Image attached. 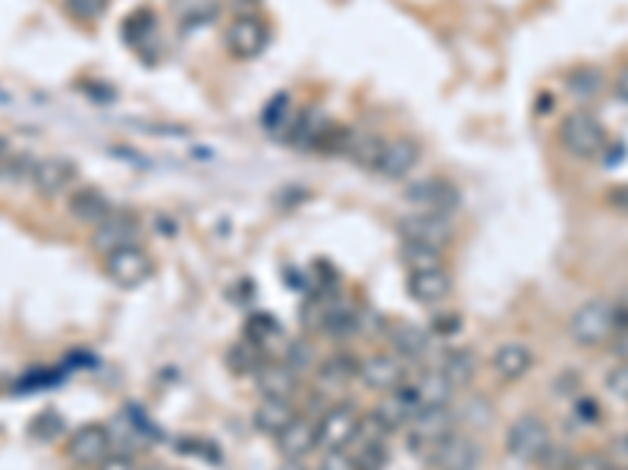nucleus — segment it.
Wrapping results in <instances>:
<instances>
[{"instance_id":"f257e3e1","label":"nucleus","mask_w":628,"mask_h":470,"mask_svg":"<svg viewBox=\"0 0 628 470\" xmlns=\"http://www.w3.org/2000/svg\"><path fill=\"white\" fill-rule=\"evenodd\" d=\"M616 329H619L616 304H610V301H603V298L585 301V304L572 314V321H568V336H572V342L581 345V349H600V345H606V342L616 336Z\"/></svg>"},{"instance_id":"f03ea898","label":"nucleus","mask_w":628,"mask_h":470,"mask_svg":"<svg viewBox=\"0 0 628 470\" xmlns=\"http://www.w3.org/2000/svg\"><path fill=\"white\" fill-rule=\"evenodd\" d=\"M560 145L566 147L572 157L581 160H598L610 145V132L591 110H572L560 122Z\"/></svg>"},{"instance_id":"7ed1b4c3","label":"nucleus","mask_w":628,"mask_h":470,"mask_svg":"<svg viewBox=\"0 0 628 470\" xmlns=\"http://www.w3.org/2000/svg\"><path fill=\"white\" fill-rule=\"evenodd\" d=\"M553 448V436H550V423L538 417V414H522L518 420H512L507 430V452L522 461V465H540L547 461Z\"/></svg>"},{"instance_id":"20e7f679","label":"nucleus","mask_w":628,"mask_h":470,"mask_svg":"<svg viewBox=\"0 0 628 470\" xmlns=\"http://www.w3.org/2000/svg\"><path fill=\"white\" fill-rule=\"evenodd\" d=\"M104 273L107 279L117 286V289H142L149 286L151 276H154V258L142 245H129V248H120V251H111L104 254Z\"/></svg>"},{"instance_id":"39448f33","label":"nucleus","mask_w":628,"mask_h":470,"mask_svg":"<svg viewBox=\"0 0 628 470\" xmlns=\"http://www.w3.org/2000/svg\"><path fill=\"white\" fill-rule=\"evenodd\" d=\"M223 44L230 51V57L236 60H255L268 51L270 44V29L268 23L255 13H242L236 16L227 31H223Z\"/></svg>"},{"instance_id":"423d86ee","label":"nucleus","mask_w":628,"mask_h":470,"mask_svg":"<svg viewBox=\"0 0 628 470\" xmlns=\"http://www.w3.org/2000/svg\"><path fill=\"white\" fill-rule=\"evenodd\" d=\"M427 458H431L434 470H478L484 461V448L472 433L449 430L447 436L434 445V452Z\"/></svg>"},{"instance_id":"0eeeda50","label":"nucleus","mask_w":628,"mask_h":470,"mask_svg":"<svg viewBox=\"0 0 628 470\" xmlns=\"http://www.w3.org/2000/svg\"><path fill=\"white\" fill-rule=\"evenodd\" d=\"M399 235H402V241H415V245H427V248L444 251L456 238V226H452V217L412 210L399 220Z\"/></svg>"},{"instance_id":"6e6552de","label":"nucleus","mask_w":628,"mask_h":470,"mask_svg":"<svg viewBox=\"0 0 628 470\" xmlns=\"http://www.w3.org/2000/svg\"><path fill=\"white\" fill-rule=\"evenodd\" d=\"M402 198L415 210L444 213V217H452L459 210V205H462V195H459V188L449 179H419V182L406 185Z\"/></svg>"},{"instance_id":"1a4fd4ad","label":"nucleus","mask_w":628,"mask_h":470,"mask_svg":"<svg viewBox=\"0 0 628 470\" xmlns=\"http://www.w3.org/2000/svg\"><path fill=\"white\" fill-rule=\"evenodd\" d=\"M114 452V436L104 423H86L69 433L66 440V458L79 468H98Z\"/></svg>"},{"instance_id":"9d476101","label":"nucleus","mask_w":628,"mask_h":470,"mask_svg":"<svg viewBox=\"0 0 628 470\" xmlns=\"http://www.w3.org/2000/svg\"><path fill=\"white\" fill-rule=\"evenodd\" d=\"M139 235H142V223L132 210H111L107 220H101L94 226L91 235V248L101 251V254H111V251H120L129 245H139Z\"/></svg>"},{"instance_id":"9b49d317","label":"nucleus","mask_w":628,"mask_h":470,"mask_svg":"<svg viewBox=\"0 0 628 470\" xmlns=\"http://www.w3.org/2000/svg\"><path fill=\"white\" fill-rule=\"evenodd\" d=\"M361 414L353 405H333L318 420V448L324 452H346L359 436Z\"/></svg>"},{"instance_id":"f8f14e48","label":"nucleus","mask_w":628,"mask_h":470,"mask_svg":"<svg viewBox=\"0 0 628 470\" xmlns=\"http://www.w3.org/2000/svg\"><path fill=\"white\" fill-rule=\"evenodd\" d=\"M79 179V167L69 157H41L31 167L29 185L41 198H57L63 192H73Z\"/></svg>"},{"instance_id":"ddd939ff","label":"nucleus","mask_w":628,"mask_h":470,"mask_svg":"<svg viewBox=\"0 0 628 470\" xmlns=\"http://www.w3.org/2000/svg\"><path fill=\"white\" fill-rule=\"evenodd\" d=\"M359 380L371 389V392H396L399 386L409 382V367L396 352H381L364 357L359 364Z\"/></svg>"},{"instance_id":"4468645a","label":"nucleus","mask_w":628,"mask_h":470,"mask_svg":"<svg viewBox=\"0 0 628 470\" xmlns=\"http://www.w3.org/2000/svg\"><path fill=\"white\" fill-rule=\"evenodd\" d=\"M449 430H456V417L449 412V405H444V408H421L415 414V420L409 423V445H412V452L431 455L434 445L444 440Z\"/></svg>"},{"instance_id":"2eb2a0df","label":"nucleus","mask_w":628,"mask_h":470,"mask_svg":"<svg viewBox=\"0 0 628 470\" xmlns=\"http://www.w3.org/2000/svg\"><path fill=\"white\" fill-rule=\"evenodd\" d=\"M421 160V145L409 135H396V139H387L384 142V151H381V160L374 167V173L384 179H406Z\"/></svg>"},{"instance_id":"dca6fc26","label":"nucleus","mask_w":628,"mask_h":470,"mask_svg":"<svg viewBox=\"0 0 628 470\" xmlns=\"http://www.w3.org/2000/svg\"><path fill=\"white\" fill-rule=\"evenodd\" d=\"M66 210H69V217H73L76 223H82V226H98L101 220L111 217L114 205H111V198H107L98 185H79V188L69 192Z\"/></svg>"},{"instance_id":"f3484780","label":"nucleus","mask_w":628,"mask_h":470,"mask_svg":"<svg viewBox=\"0 0 628 470\" xmlns=\"http://www.w3.org/2000/svg\"><path fill=\"white\" fill-rule=\"evenodd\" d=\"M449 295H452V276L447 273V266H431V270L409 273V298L424 304V308L444 304Z\"/></svg>"},{"instance_id":"a211bd4d","label":"nucleus","mask_w":628,"mask_h":470,"mask_svg":"<svg viewBox=\"0 0 628 470\" xmlns=\"http://www.w3.org/2000/svg\"><path fill=\"white\" fill-rule=\"evenodd\" d=\"M535 361L538 357L525 342H503L490 357V367L503 382H518L535 370Z\"/></svg>"},{"instance_id":"6ab92c4d","label":"nucleus","mask_w":628,"mask_h":470,"mask_svg":"<svg viewBox=\"0 0 628 470\" xmlns=\"http://www.w3.org/2000/svg\"><path fill=\"white\" fill-rule=\"evenodd\" d=\"M273 442H277V452L286 461H302L318 448V423L308 420V417H296Z\"/></svg>"},{"instance_id":"aec40b11","label":"nucleus","mask_w":628,"mask_h":470,"mask_svg":"<svg viewBox=\"0 0 628 470\" xmlns=\"http://www.w3.org/2000/svg\"><path fill=\"white\" fill-rule=\"evenodd\" d=\"M296 417H299V412H296L293 399H261L255 414H252V423H255L258 433L277 440Z\"/></svg>"},{"instance_id":"412c9836","label":"nucleus","mask_w":628,"mask_h":470,"mask_svg":"<svg viewBox=\"0 0 628 470\" xmlns=\"http://www.w3.org/2000/svg\"><path fill=\"white\" fill-rule=\"evenodd\" d=\"M406 386H409L412 399L419 402V408H444V405H449L452 392H456V386L444 377L440 367L421 370L415 382H406Z\"/></svg>"},{"instance_id":"4be33fe9","label":"nucleus","mask_w":628,"mask_h":470,"mask_svg":"<svg viewBox=\"0 0 628 470\" xmlns=\"http://www.w3.org/2000/svg\"><path fill=\"white\" fill-rule=\"evenodd\" d=\"M419 402L412 399V392H409V386H399L396 392H387L384 395V402L377 405V412L374 417L387 427L389 433H396V430H402V427H409L412 420H415V414H419Z\"/></svg>"},{"instance_id":"5701e85b","label":"nucleus","mask_w":628,"mask_h":470,"mask_svg":"<svg viewBox=\"0 0 628 470\" xmlns=\"http://www.w3.org/2000/svg\"><path fill=\"white\" fill-rule=\"evenodd\" d=\"M258 386H261V399H293L299 380H296V367L290 364H277V361H265L258 370Z\"/></svg>"},{"instance_id":"b1692460","label":"nucleus","mask_w":628,"mask_h":470,"mask_svg":"<svg viewBox=\"0 0 628 470\" xmlns=\"http://www.w3.org/2000/svg\"><path fill=\"white\" fill-rule=\"evenodd\" d=\"M170 13L182 31L205 29L220 16V0H170Z\"/></svg>"},{"instance_id":"393cba45","label":"nucleus","mask_w":628,"mask_h":470,"mask_svg":"<svg viewBox=\"0 0 628 470\" xmlns=\"http://www.w3.org/2000/svg\"><path fill=\"white\" fill-rule=\"evenodd\" d=\"M566 89H568V94H572V97H578V101H594L600 91L606 89V76H603V69H600V66L585 63V66L568 69Z\"/></svg>"},{"instance_id":"a878e982","label":"nucleus","mask_w":628,"mask_h":470,"mask_svg":"<svg viewBox=\"0 0 628 470\" xmlns=\"http://www.w3.org/2000/svg\"><path fill=\"white\" fill-rule=\"evenodd\" d=\"M384 142H387V139H381L377 132H359V135H349V145H346L343 154H346L356 167L374 173V167H377V160H381V151H384Z\"/></svg>"},{"instance_id":"bb28decb","label":"nucleus","mask_w":628,"mask_h":470,"mask_svg":"<svg viewBox=\"0 0 628 470\" xmlns=\"http://www.w3.org/2000/svg\"><path fill=\"white\" fill-rule=\"evenodd\" d=\"M389 336H393V352L399 354L402 361H415V357H421V354L427 352V345H431V336L412 324H396Z\"/></svg>"},{"instance_id":"cd10ccee","label":"nucleus","mask_w":628,"mask_h":470,"mask_svg":"<svg viewBox=\"0 0 628 470\" xmlns=\"http://www.w3.org/2000/svg\"><path fill=\"white\" fill-rule=\"evenodd\" d=\"M440 370H444V377H447L456 389H459V386H469V382L475 380V374H478L475 352H469V349H452V352L444 354Z\"/></svg>"},{"instance_id":"c85d7f7f","label":"nucleus","mask_w":628,"mask_h":470,"mask_svg":"<svg viewBox=\"0 0 628 470\" xmlns=\"http://www.w3.org/2000/svg\"><path fill=\"white\" fill-rule=\"evenodd\" d=\"M123 35H126V41H129L136 51L145 54V44L154 41V35H157V19H154V13H151L149 6L136 10V13L123 23Z\"/></svg>"},{"instance_id":"c756f323","label":"nucleus","mask_w":628,"mask_h":470,"mask_svg":"<svg viewBox=\"0 0 628 470\" xmlns=\"http://www.w3.org/2000/svg\"><path fill=\"white\" fill-rule=\"evenodd\" d=\"M359 364L353 354L339 352V354H330L328 361L321 364V380L328 382V386H349L353 380H359Z\"/></svg>"},{"instance_id":"7c9ffc66","label":"nucleus","mask_w":628,"mask_h":470,"mask_svg":"<svg viewBox=\"0 0 628 470\" xmlns=\"http://www.w3.org/2000/svg\"><path fill=\"white\" fill-rule=\"evenodd\" d=\"M399 258L409 273H419V270H431V266H444V251L437 248H427V245H415V241H402L399 248Z\"/></svg>"},{"instance_id":"2f4dec72","label":"nucleus","mask_w":628,"mask_h":470,"mask_svg":"<svg viewBox=\"0 0 628 470\" xmlns=\"http://www.w3.org/2000/svg\"><path fill=\"white\" fill-rule=\"evenodd\" d=\"M111 0H63V10L69 19H76L79 26H98L107 16Z\"/></svg>"},{"instance_id":"473e14b6","label":"nucleus","mask_w":628,"mask_h":470,"mask_svg":"<svg viewBox=\"0 0 628 470\" xmlns=\"http://www.w3.org/2000/svg\"><path fill=\"white\" fill-rule=\"evenodd\" d=\"M261 352H265V349H258L255 342L242 339V342H236V345L230 349V370L240 374V377L252 374V370H261V364H265Z\"/></svg>"},{"instance_id":"72a5a7b5","label":"nucleus","mask_w":628,"mask_h":470,"mask_svg":"<svg viewBox=\"0 0 628 470\" xmlns=\"http://www.w3.org/2000/svg\"><path fill=\"white\" fill-rule=\"evenodd\" d=\"M63 430H66V423H63V417L54 412V408L41 412L29 423V433L35 436V440H41V442L57 440V436H63Z\"/></svg>"},{"instance_id":"f704fd0d","label":"nucleus","mask_w":628,"mask_h":470,"mask_svg":"<svg viewBox=\"0 0 628 470\" xmlns=\"http://www.w3.org/2000/svg\"><path fill=\"white\" fill-rule=\"evenodd\" d=\"M290 97L286 94H277L273 101L268 104V110H265V117H261V122L268 126L270 132H280L283 126H290V132H293V122H296V117L290 119Z\"/></svg>"},{"instance_id":"c9c22d12","label":"nucleus","mask_w":628,"mask_h":470,"mask_svg":"<svg viewBox=\"0 0 628 470\" xmlns=\"http://www.w3.org/2000/svg\"><path fill=\"white\" fill-rule=\"evenodd\" d=\"M270 336H277V321L268 317V314L252 317L248 326H245V339H248V342H255L258 349H265V342H268Z\"/></svg>"},{"instance_id":"e433bc0d","label":"nucleus","mask_w":628,"mask_h":470,"mask_svg":"<svg viewBox=\"0 0 628 470\" xmlns=\"http://www.w3.org/2000/svg\"><path fill=\"white\" fill-rule=\"evenodd\" d=\"M568 470H613V461L603 452H581L572 458Z\"/></svg>"},{"instance_id":"4c0bfd02","label":"nucleus","mask_w":628,"mask_h":470,"mask_svg":"<svg viewBox=\"0 0 628 470\" xmlns=\"http://www.w3.org/2000/svg\"><path fill=\"white\" fill-rule=\"evenodd\" d=\"M606 389L616 395V399H623V402H628V361H623V364H616L610 374H606Z\"/></svg>"},{"instance_id":"58836bf2","label":"nucleus","mask_w":628,"mask_h":470,"mask_svg":"<svg viewBox=\"0 0 628 470\" xmlns=\"http://www.w3.org/2000/svg\"><path fill=\"white\" fill-rule=\"evenodd\" d=\"M98 470H142V468H139V461H136L129 452H111V455L98 465Z\"/></svg>"},{"instance_id":"ea45409f","label":"nucleus","mask_w":628,"mask_h":470,"mask_svg":"<svg viewBox=\"0 0 628 470\" xmlns=\"http://www.w3.org/2000/svg\"><path fill=\"white\" fill-rule=\"evenodd\" d=\"M318 470H359V465L349 452H328Z\"/></svg>"},{"instance_id":"a19ab883","label":"nucleus","mask_w":628,"mask_h":470,"mask_svg":"<svg viewBox=\"0 0 628 470\" xmlns=\"http://www.w3.org/2000/svg\"><path fill=\"white\" fill-rule=\"evenodd\" d=\"M575 414H578V420H585V423H600V405L594 399H581V402H575Z\"/></svg>"},{"instance_id":"79ce46f5","label":"nucleus","mask_w":628,"mask_h":470,"mask_svg":"<svg viewBox=\"0 0 628 470\" xmlns=\"http://www.w3.org/2000/svg\"><path fill=\"white\" fill-rule=\"evenodd\" d=\"M10 157H13V147H10V142L0 135V182L7 179V167H10Z\"/></svg>"},{"instance_id":"37998d69","label":"nucleus","mask_w":628,"mask_h":470,"mask_svg":"<svg viewBox=\"0 0 628 470\" xmlns=\"http://www.w3.org/2000/svg\"><path fill=\"white\" fill-rule=\"evenodd\" d=\"M613 89H616V97L628 104V66L619 73V76H616V86H613Z\"/></svg>"},{"instance_id":"c03bdc74","label":"nucleus","mask_w":628,"mask_h":470,"mask_svg":"<svg viewBox=\"0 0 628 470\" xmlns=\"http://www.w3.org/2000/svg\"><path fill=\"white\" fill-rule=\"evenodd\" d=\"M283 470H305L299 465V461H286V465H283Z\"/></svg>"},{"instance_id":"a18cd8bd","label":"nucleus","mask_w":628,"mask_h":470,"mask_svg":"<svg viewBox=\"0 0 628 470\" xmlns=\"http://www.w3.org/2000/svg\"><path fill=\"white\" fill-rule=\"evenodd\" d=\"M626 445H628V436H626Z\"/></svg>"}]
</instances>
